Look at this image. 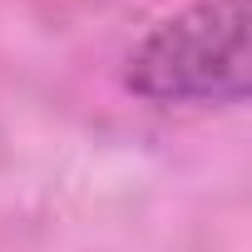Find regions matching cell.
Instances as JSON below:
<instances>
[{
  "mask_svg": "<svg viewBox=\"0 0 252 252\" xmlns=\"http://www.w3.org/2000/svg\"><path fill=\"white\" fill-rule=\"evenodd\" d=\"M129 89L154 104H242L247 99V5L198 0L168 15L134 55Z\"/></svg>",
  "mask_w": 252,
  "mask_h": 252,
  "instance_id": "6da1fadb",
  "label": "cell"
}]
</instances>
